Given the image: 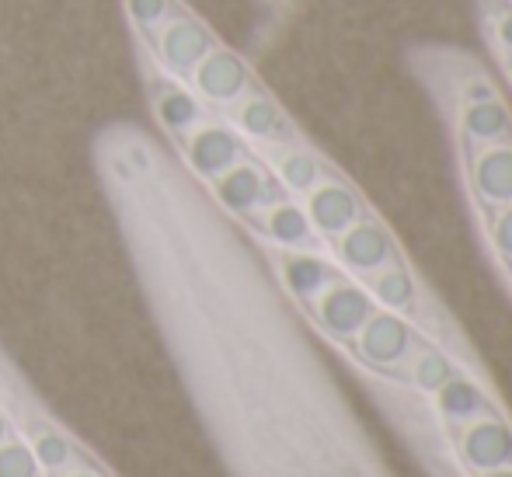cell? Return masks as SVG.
Masks as SVG:
<instances>
[{
    "instance_id": "7402d4cb",
    "label": "cell",
    "mask_w": 512,
    "mask_h": 477,
    "mask_svg": "<svg viewBox=\"0 0 512 477\" xmlns=\"http://www.w3.org/2000/svg\"><path fill=\"white\" fill-rule=\"evenodd\" d=\"M492 244L506 262H512V202L495 209L492 216Z\"/></svg>"
},
{
    "instance_id": "cb8c5ba5",
    "label": "cell",
    "mask_w": 512,
    "mask_h": 477,
    "mask_svg": "<svg viewBox=\"0 0 512 477\" xmlns=\"http://www.w3.org/2000/svg\"><path fill=\"white\" fill-rule=\"evenodd\" d=\"M478 477H512V467H495V471H485Z\"/></svg>"
},
{
    "instance_id": "7c38bea8",
    "label": "cell",
    "mask_w": 512,
    "mask_h": 477,
    "mask_svg": "<svg viewBox=\"0 0 512 477\" xmlns=\"http://www.w3.org/2000/svg\"><path fill=\"white\" fill-rule=\"evenodd\" d=\"M471 185L488 206L512 202V143L481 147V154L471 164Z\"/></svg>"
},
{
    "instance_id": "8992f818",
    "label": "cell",
    "mask_w": 512,
    "mask_h": 477,
    "mask_svg": "<svg viewBox=\"0 0 512 477\" xmlns=\"http://www.w3.org/2000/svg\"><path fill=\"white\" fill-rule=\"evenodd\" d=\"M213 195L234 216H251L255 209L272 206V202L283 199V189L265 175L262 164H255L244 154L234 168H227L220 178H213Z\"/></svg>"
},
{
    "instance_id": "603a6c76",
    "label": "cell",
    "mask_w": 512,
    "mask_h": 477,
    "mask_svg": "<svg viewBox=\"0 0 512 477\" xmlns=\"http://www.w3.org/2000/svg\"><path fill=\"white\" fill-rule=\"evenodd\" d=\"M499 39H502V46L512 53V7L509 11H502V18H499Z\"/></svg>"
},
{
    "instance_id": "30bf717a",
    "label": "cell",
    "mask_w": 512,
    "mask_h": 477,
    "mask_svg": "<svg viewBox=\"0 0 512 477\" xmlns=\"http://www.w3.org/2000/svg\"><path fill=\"white\" fill-rule=\"evenodd\" d=\"M460 460L471 471L485 474L495 467H512V429L495 415H481L460 432Z\"/></svg>"
},
{
    "instance_id": "9c48e42d",
    "label": "cell",
    "mask_w": 512,
    "mask_h": 477,
    "mask_svg": "<svg viewBox=\"0 0 512 477\" xmlns=\"http://www.w3.org/2000/svg\"><path fill=\"white\" fill-rule=\"evenodd\" d=\"M304 213H307L310 227H314V234L338 237L356 220H363V202H359V195L352 192L349 185L338 182V178H321V182L307 192Z\"/></svg>"
},
{
    "instance_id": "44dd1931",
    "label": "cell",
    "mask_w": 512,
    "mask_h": 477,
    "mask_svg": "<svg viewBox=\"0 0 512 477\" xmlns=\"http://www.w3.org/2000/svg\"><path fill=\"white\" fill-rule=\"evenodd\" d=\"M0 477H39V460L25 443L7 436L0 443Z\"/></svg>"
},
{
    "instance_id": "d6986e66",
    "label": "cell",
    "mask_w": 512,
    "mask_h": 477,
    "mask_svg": "<svg viewBox=\"0 0 512 477\" xmlns=\"http://www.w3.org/2000/svg\"><path fill=\"white\" fill-rule=\"evenodd\" d=\"M453 373H457L453 370V363L439 349H418L415 359H411V383L422 387V390H429V394H436V390L443 387Z\"/></svg>"
},
{
    "instance_id": "6da1fadb",
    "label": "cell",
    "mask_w": 512,
    "mask_h": 477,
    "mask_svg": "<svg viewBox=\"0 0 512 477\" xmlns=\"http://www.w3.org/2000/svg\"><path fill=\"white\" fill-rule=\"evenodd\" d=\"M216 42L220 39L213 35V28H209L189 4L171 0L168 14H164L161 28H157V35H154V49H150V53H154V60L161 63L171 77L189 84L192 70L199 67V60H203Z\"/></svg>"
},
{
    "instance_id": "ac0fdd59",
    "label": "cell",
    "mask_w": 512,
    "mask_h": 477,
    "mask_svg": "<svg viewBox=\"0 0 512 477\" xmlns=\"http://www.w3.org/2000/svg\"><path fill=\"white\" fill-rule=\"evenodd\" d=\"M171 0H122V11H126L129 32H133L136 42L154 49V35L161 28L164 14H168Z\"/></svg>"
},
{
    "instance_id": "5b68a950",
    "label": "cell",
    "mask_w": 512,
    "mask_h": 477,
    "mask_svg": "<svg viewBox=\"0 0 512 477\" xmlns=\"http://www.w3.org/2000/svg\"><path fill=\"white\" fill-rule=\"evenodd\" d=\"M310 303H314L317 324L331 338H338V342H352L359 335V328L366 324V317L373 314V296L363 286L345 283L342 276L331 279Z\"/></svg>"
},
{
    "instance_id": "d4e9b609",
    "label": "cell",
    "mask_w": 512,
    "mask_h": 477,
    "mask_svg": "<svg viewBox=\"0 0 512 477\" xmlns=\"http://www.w3.org/2000/svg\"><path fill=\"white\" fill-rule=\"evenodd\" d=\"M7 436H11V425H7V418L0 415V443H4Z\"/></svg>"
},
{
    "instance_id": "4fadbf2b",
    "label": "cell",
    "mask_w": 512,
    "mask_h": 477,
    "mask_svg": "<svg viewBox=\"0 0 512 477\" xmlns=\"http://www.w3.org/2000/svg\"><path fill=\"white\" fill-rule=\"evenodd\" d=\"M436 408H439V415L453 425H467L481 415H492V411H488L485 390L474 380L460 377V373H453V377L436 390Z\"/></svg>"
},
{
    "instance_id": "5bb4252c",
    "label": "cell",
    "mask_w": 512,
    "mask_h": 477,
    "mask_svg": "<svg viewBox=\"0 0 512 477\" xmlns=\"http://www.w3.org/2000/svg\"><path fill=\"white\" fill-rule=\"evenodd\" d=\"M265 209H269V213H265V234L276 244L293 248V251H304L314 244V227H310L304 206H297V202H290V199H279Z\"/></svg>"
},
{
    "instance_id": "484cf974",
    "label": "cell",
    "mask_w": 512,
    "mask_h": 477,
    "mask_svg": "<svg viewBox=\"0 0 512 477\" xmlns=\"http://www.w3.org/2000/svg\"><path fill=\"white\" fill-rule=\"evenodd\" d=\"M70 477H102V474H95V471H77V474H70Z\"/></svg>"
},
{
    "instance_id": "ffe728a7",
    "label": "cell",
    "mask_w": 512,
    "mask_h": 477,
    "mask_svg": "<svg viewBox=\"0 0 512 477\" xmlns=\"http://www.w3.org/2000/svg\"><path fill=\"white\" fill-rule=\"evenodd\" d=\"M32 453H35V460H39V467H46V471H63V467L74 460V446H70V439L56 429L35 432Z\"/></svg>"
},
{
    "instance_id": "9a60e30c",
    "label": "cell",
    "mask_w": 512,
    "mask_h": 477,
    "mask_svg": "<svg viewBox=\"0 0 512 477\" xmlns=\"http://www.w3.org/2000/svg\"><path fill=\"white\" fill-rule=\"evenodd\" d=\"M283 279L290 286L293 296L300 300H314L331 279H338V272L331 269L324 258L317 255H307V251H297V255H286L283 258Z\"/></svg>"
},
{
    "instance_id": "ba28073f",
    "label": "cell",
    "mask_w": 512,
    "mask_h": 477,
    "mask_svg": "<svg viewBox=\"0 0 512 477\" xmlns=\"http://www.w3.org/2000/svg\"><path fill=\"white\" fill-rule=\"evenodd\" d=\"M335 251L345 269L356 272V276H373L398 258V248H394V237L387 234V227H380L377 220H366V216L335 237Z\"/></svg>"
},
{
    "instance_id": "7a4b0ae2",
    "label": "cell",
    "mask_w": 512,
    "mask_h": 477,
    "mask_svg": "<svg viewBox=\"0 0 512 477\" xmlns=\"http://www.w3.org/2000/svg\"><path fill=\"white\" fill-rule=\"evenodd\" d=\"M175 140H178V147H182V157H185V164H189V171L206 178V182L220 178L223 171L234 168L244 157L241 133H237L230 122L213 119V112L196 119L192 126H185Z\"/></svg>"
},
{
    "instance_id": "3957f363",
    "label": "cell",
    "mask_w": 512,
    "mask_h": 477,
    "mask_svg": "<svg viewBox=\"0 0 512 477\" xmlns=\"http://www.w3.org/2000/svg\"><path fill=\"white\" fill-rule=\"evenodd\" d=\"M251 84H255V74H251L248 60L241 53H234L230 46H223V42H216L209 49L189 77L192 95L203 101L209 112H223L227 105H234Z\"/></svg>"
},
{
    "instance_id": "e0dca14e",
    "label": "cell",
    "mask_w": 512,
    "mask_h": 477,
    "mask_svg": "<svg viewBox=\"0 0 512 477\" xmlns=\"http://www.w3.org/2000/svg\"><path fill=\"white\" fill-rule=\"evenodd\" d=\"M370 293L377 296V300L384 303V307L408 310V307H415L418 286H415V279H411V272L398 262V258H394L391 265H384L380 272H373Z\"/></svg>"
},
{
    "instance_id": "8fae6325",
    "label": "cell",
    "mask_w": 512,
    "mask_h": 477,
    "mask_svg": "<svg viewBox=\"0 0 512 477\" xmlns=\"http://www.w3.org/2000/svg\"><path fill=\"white\" fill-rule=\"evenodd\" d=\"M460 129L474 147H492V143H512V115L499 95L478 91L464 101Z\"/></svg>"
},
{
    "instance_id": "2e32d148",
    "label": "cell",
    "mask_w": 512,
    "mask_h": 477,
    "mask_svg": "<svg viewBox=\"0 0 512 477\" xmlns=\"http://www.w3.org/2000/svg\"><path fill=\"white\" fill-rule=\"evenodd\" d=\"M276 171H279V182L286 185V192H297V195H307L324 178V164L310 150H300L297 143L279 147Z\"/></svg>"
},
{
    "instance_id": "277c9868",
    "label": "cell",
    "mask_w": 512,
    "mask_h": 477,
    "mask_svg": "<svg viewBox=\"0 0 512 477\" xmlns=\"http://www.w3.org/2000/svg\"><path fill=\"white\" fill-rule=\"evenodd\" d=\"M227 122L241 136L255 143H269V147H286V143H297V129H293L290 115L283 112L276 98L262 88V84H251L234 105L223 108Z\"/></svg>"
},
{
    "instance_id": "52a82bcc",
    "label": "cell",
    "mask_w": 512,
    "mask_h": 477,
    "mask_svg": "<svg viewBox=\"0 0 512 477\" xmlns=\"http://www.w3.org/2000/svg\"><path fill=\"white\" fill-rule=\"evenodd\" d=\"M352 342H356V352L370 366L391 370V366L405 363L411 356V349H415V331H411V324L405 317L394 314V310H373Z\"/></svg>"
}]
</instances>
